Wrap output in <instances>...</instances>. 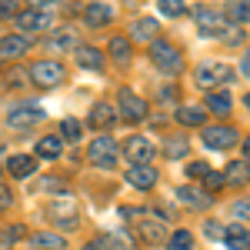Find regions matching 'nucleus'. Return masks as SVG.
I'll use <instances>...</instances> for the list:
<instances>
[{"label":"nucleus","instance_id":"c9c22d12","mask_svg":"<svg viewBox=\"0 0 250 250\" xmlns=\"http://www.w3.org/2000/svg\"><path fill=\"white\" fill-rule=\"evenodd\" d=\"M40 187H43V190H50V193H67V184H63L60 177H43V180H40Z\"/></svg>","mask_w":250,"mask_h":250},{"label":"nucleus","instance_id":"6e6552de","mask_svg":"<svg viewBox=\"0 0 250 250\" xmlns=\"http://www.w3.org/2000/svg\"><path fill=\"white\" fill-rule=\"evenodd\" d=\"M193 17H197V23H200V34H204V37H224V34H227V30H224L227 23H224L220 14L210 10V7H197Z\"/></svg>","mask_w":250,"mask_h":250},{"label":"nucleus","instance_id":"4c0bfd02","mask_svg":"<svg viewBox=\"0 0 250 250\" xmlns=\"http://www.w3.org/2000/svg\"><path fill=\"white\" fill-rule=\"evenodd\" d=\"M224 180H227V177L207 170V173H204V190H207V187H210V190H220V187H224Z\"/></svg>","mask_w":250,"mask_h":250},{"label":"nucleus","instance_id":"f704fd0d","mask_svg":"<svg viewBox=\"0 0 250 250\" xmlns=\"http://www.w3.org/2000/svg\"><path fill=\"white\" fill-rule=\"evenodd\" d=\"M20 14V0H0V20H10Z\"/></svg>","mask_w":250,"mask_h":250},{"label":"nucleus","instance_id":"0eeeda50","mask_svg":"<svg viewBox=\"0 0 250 250\" xmlns=\"http://www.w3.org/2000/svg\"><path fill=\"white\" fill-rule=\"evenodd\" d=\"M233 144H237V130L227 124H217V127L204 130V147H210V150H230Z\"/></svg>","mask_w":250,"mask_h":250},{"label":"nucleus","instance_id":"f03ea898","mask_svg":"<svg viewBox=\"0 0 250 250\" xmlns=\"http://www.w3.org/2000/svg\"><path fill=\"white\" fill-rule=\"evenodd\" d=\"M30 80L43 87V90H50V87H60L63 80H67V67L60 63V60H37L34 67H30Z\"/></svg>","mask_w":250,"mask_h":250},{"label":"nucleus","instance_id":"58836bf2","mask_svg":"<svg viewBox=\"0 0 250 250\" xmlns=\"http://www.w3.org/2000/svg\"><path fill=\"white\" fill-rule=\"evenodd\" d=\"M204 233H207L210 240H224V233H227V230H224L217 220H207V224H204Z\"/></svg>","mask_w":250,"mask_h":250},{"label":"nucleus","instance_id":"5701e85b","mask_svg":"<svg viewBox=\"0 0 250 250\" xmlns=\"http://www.w3.org/2000/svg\"><path fill=\"white\" fill-rule=\"evenodd\" d=\"M100 244L104 250H137V240L130 233H107V237H100Z\"/></svg>","mask_w":250,"mask_h":250},{"label":"nucleus","instance_id":"bb28decb","mask_svg":"<svg viewBox=\"0 0 250 250\" xmlns=\"http://www.w3.org/2000/svg\"><path fill=\"white\" fill-rule=\"evenodd\" d=\"M107 54H110L120 67H124V63H130V43H127L124 37H114L110 43H107Z\"/></svg>","mask_w":250,"mask_h":250},{"label":"nucleus","instance_id":"7c9ffc66","mask_svg":"<svg viewBox=\"0 0 250 250\" xmlns=\"http://www.w3.org/2000/svg\"><path fill=\"white\" fill-rule=\"evenodd\" d=\"M190 247H193L190 230H177V233L167 237V250H190Z\"/></svg>","mask_w":250,"mask_h":250},{"label":"nucleus","instance_id":"e433bc0d","mask_svg":"<svg viewBox=\"0 0 250 250\" xmlns=\"http://www.w3.org/2000/svg\"><path fill=\"white\" fill-rule=\"evenodd\" d=\"M160 10L167 17H180L184 14V0H160Z\"/></svg>","mask_w":250,"mask_h":250},{"label":"nucleus","instance_id":"dca6fc26","mask_svg":"<svg viewBox=\"0 0 250 250\" xmlns=\"http://www.w3.org/2000/svg\"><path fill=\"white\" fill-rule=\"evenodd\" d=\"M74 47H77V34H74V27L54 30V34L47 37V50H50V54H60V50H74Z\"/></svg>","mask_w":250,"mask_h":250},{"label":"nucleus","instance_id":"c03bdc74","mask_svg":"<svg viewBox=\"0 0 250 250\" xmlns=\"http://www.w3.org/2000/svg\"><path fill=\"white\" fill-rule=\"evenodd\" d=\"M240 70H244V74H250V54H244V63H240Z\"/></svg>","mask_w":250,"mask_h":250},{"label":"nucleus","instance_id":"9b49d317","mask_svg":"<svg viewBox=\"0 0 250 250\" xmlns=\"http://www.w3.org/2000/svg\"><path fill=\"white\" fill-rule=\"evenodd\" d=\"M17 27L20 30H27V34H40V30H47L50 27V14L47 10H20L17 14Z\"/></svg>","mask_w":250,"mask_h":250},{"label":"nucleus","instance_id":"9d476101","mask_svg":"<svg viewBox=\"0 0 250 250\" xmlns=\"http://www.w3.org/2000/svg\"><path fill=\"white\" fill-rule=\"evenodd\" d=\"M127 184L137 187V190H150L157 184V170L150 164H130V167H127Z\"/></svg>","mask_w":250,"mask_h":250},{"label":"nucleus","instance_id":"20e7f679","mask_svg":"<svg viewBox=\"0 0 250 250\" xmlns=\"http://www.w3.org/2000/svg\"><path fill=\"white\" fill-rule=\"evenodd\" d=\"M47 213H50V220L63 227V230H74L77 227V204H74V197H60V200H50L47 204Z\"/></svg>","mask_w":250,"mask_h":250},{"label":"nucleus","instance_id":"79ce46f5","mask_svg":"<svg viewBox=\"0 0 250 250\" xmlns=\"http://www.w3.org/2000/svg\"><path fill=\"white\" fill-rule=\"evenodd\" d=\"M0 250H14V240H10V230H0Z\"/></svg>","mask_w":250,"mask_h":250},{"label":"nucleus","instance_id":"49530a36","mask_svg":"<svg viewBox=\"0 0 250 250\" xmlns=\"http://www.w3.org/2000/svg\"><path fill=\"white\" fill-rule=\"evenodd\" d=\"M244 160H250V137L244 140Z\"/></svg>","mask_w":250,"mask_h":250},{"label":"nucleus","instance_id":"393cba45","mask_svg":"<svg viewBox=\"0 0 250 250\" xmlns=\"http://www.w3.org/2000/svg\"><path fill=\"white\" fill-rule=\"evenodd\" d=\"M77 63L87 67V70H100V67H104V54H100L97 47H80L77 50Z\"/></svg>","mask_w":250,"mask_h":250},{"label":"nucleus","instance_id":"6ab92c4d","mask_svg":"<svg viewBox=\"0 0 250 250\" xmlns=\"http://www.w3.org/2000/svg\"><path fill=\"white\" fill-rule=\"evenodd\" d=\"M114 120H117V114H114L110 104H97L94 110H90V127H94V130H110Z\"/></svg>","mask_w":250,"mask_h":250},{"label":"nucleus","instance_id":"412c9836","mask_svg":"<svg viewBox=\"0 0 250 250\" xmlns=\"http://www.w3.org/2000/svg\"><path fill=\"white\" fill-rule=\"evenodd\" d=\"M224 177L230 180L233 187H247V184H250V160H230Z\"/></svg>","mask_w":250,"mask_h":250},{"label":"nucleus","instance_id":"a211bd4d","mask_svg":"<svg viewBox=\"0 0 250 250\" xmlns=\"http://www.w3.org/2000/svg\"><path fill=\"white\" fill-rule=\"evenodd\" d=\"M204 120H207V107H197V104L177 107V124H184V127H200Z\"/></svg>","mask_w":250,"mask_h":250},{"label":"nucleus","instance_id":"a878e982","mask_svg":"<svg viewBox=\"0 0 250 250\" xmlns=\"http://www.w3.org/2000/svg\"><path fill=\"white\" fill-rule=\"evenodd\" d=\"M230 97L224 94V90H217V94H207V110H210V114H217V117H227L230 114Z\"/></svg>","mask_w":250,"mask_h":250},{"label":"nucleus","instance_id":"b1692460","mask_svg":"<svg viewBox=\"0 0 250 250\" xmlns=\"http://www.w3.org/2000/svg\"><path fill=\"white\" fill-rule=\"evenodd\" d=\"M60 150H63L60 137H40L37 140V157H43V160H57Z\"/></svg>","mask_w":250,"mask_h":250},{"label":"nucleus","instance_id":"de8ad7c7","mask_svg":"<svg viewBox=\"0 0 250 250\" xmlns=\"http://www.w3.org/2000/svg\"><path fill=\"white\" fill-rule=\"evenodd\" d=\"M244 104H247V107H250V94H247V97H244Z\"/></svg>","mask_w":250,"mask_h":250},{"label":"nucleus","instance_id":"423d86ee","mask_svg":"<svg viewBox=\"0 0 250 250\" xmlns=\"http://www.w3.org/2000/svg\"><path fill=\"white\" fill-rule=\"evenodd\" d=\"M227 80H233V70L227 67V63H204V67H197V83L207 90V87H217V83H227Z\"/></svg>","mask_w":250,"mask_h":250},{"label":"nucleus","instance_id":"1a4fd4ad","mask_svg":"<svg viewBox=\"0 0 250 250\" xmlns=\"http://www.w3.org/2000/svg\"><path fill=\"white\" fill-rule=\"evenodd\" d=\"M124 154H127L130 164H150V160H154V144H150L144 134H134L130 140H127Z\"/></svg>","mask_w":250,"mask_h":250},{"label":"nucleus","instance_id":"7ed1b4c3","mask_svg":"<svg viewBox=\"0 0 250 250\" xmlns=\"http://www.w3.org/2000/svg\"><path fill=\"white\" fill-rule=\"evenodd\" d=\"M87 160H90L94 167L110 170V167L117 164V144H114V137H110V134H100V137H97L94 144L87 147Z\"/></svg>","mask_w":250,"mask_h":250},{"label":"nucleus","instance_id":"09e8293b","mask_svg":"<svg viewBox=\"0 0 250 250\" xmlns=\"http://www.w3.org/2000/svg\"><path fill=\"white\" fill-rule=\"evenodd\" d=\"M247 250H250V247H247Z\"/></svg>","mask_w":250,"mask_h":250},{"label":"nucleus","instance_id":"f8f14e48","mask_svg":"<svg viewBox=\"0 0 250 250\" xmlns=\"http://www.w3.org/2000/svg\"><path fill=\"white\" fill-rule=\"evenodd\" d=\"M110 20H114V7H110L107 0L87 3V10H83V23H87V27H107Z\"/></svg>","mask_w":250,"mask_h":250},{"label":"nucleus","instance_id":"2f4dec72","mask_svg":"<svg viewBox=\"0 0 250 250\" xmlns=\"http://www.w3.org/2000/svg\"><path fill=\"white\" fill-rule=\"evenodd\" d=\"M60 137H63V140H74V144H77V140H80V120L67 117V120L60 124Z\"/></svg>","mask_w":250,"mask_h":250},{"label":"nucleus","instance_id":"39448f33","mask_svg":"<svg viewBox=\"0 0 250 250\" xmlns=\"http://www.w3.org/2000/svg\"><path fill=\"white\" fill-rule=\"evenodd\" d=\"M117 104H120V117L130 120V124H140V120L147 117V104H144L134 90H127V87L117 94Z\"/></svg>","mask_w":250,"mask_h":250},{"label":"nucleus","instance_id":"37998d69","mask_svg":"<svg viewBox=\"0 0 250 250\" xmlns=\"http://www.w3.org/2000/svg\"><path fill=\"white\" fill-rule=\"evenodd\" d=\"M83 250H104V244H100V237H97V240H90V244H87Z\"/></svg>","mask_w":250,"mask_h":250},{"label":"nucleus","instance_id":"f3484780","mask_svg":"<svg viewBox=\"0 0 250 250\" xmlns=\"http://www.w3.org/2000/svg\"><path fill=\"white\" fill-rule=\"evenodd\" d=\"M177 200L187 204V207H207V204H210V193L204 190V187L187 184V187H177Z\"/></svg>","mask_w":250,"mask_h":250},{"label":"nucleus","instance_id":"2eb2a0df","mask_svg":"<svg viewBox=\"0 0 250 250\" xmlns=\"http://www.w3.org/2000/svg\"><path fill=\"white\" fill-rule=\"evenodd\" d=\"M30 50V40L20 37V34H10V37H0V60H17Z\"/></svg>","mask_w":250,"mask_h":250},{"label":"nucleus","instance_id":"c85d7f7f","mask_svg":"<svg viewBox=\"0 0 250 250\" xmlns=\"http://www.w3.org/2000/svg\"><path fill=\"white\" fill-rule=\"evenodd\" d=\"M34 247L37 250H63V237L40 230V233H34Z\"/></svg>","mask_w":250,"mask_h":250},{"label":"nucleus","instance_id":"c756f323","mask_svg":"<svg viewBox=\"0 0 250 250\" xmlns=\"http://www.w3.org/2000/svg\"><path fill=\"white\" fill-rule=\"evenodd\" d=\"M154 34H157V20L140 17V20L134 23V37H137V40H154Z\"/></svg>","mask_w":250,"mask_h":250},{"label":"nucleus","instance_id":"f257e3e1","mask_svg":"<svg viewBox=\"0 0 250 250\" xmlns=\"http://www.w3.org/2000/svg\"><path fill=\"white\" fill-rule=\"evenodd\" d=\"M150 60L157 63V70L167 74V77H177V74L184 70L180 50H177L173 43H167V40H150Z\"/></svg>","mask_w":250,"mask_h":250},{"label":"nucleus","instance_id":"4468645a","mask_svg":"<svg viewBox=\"0 0 250 250\" xmlns=\"http://www.w3.org/2000/svg\"><path fill=\"white\" fill-rule=\"evenodd\" d=\"M137 237L147 240V244H164V240H167V227H164L160 217H144L140 227H137Z\"/></svg>","mask_w":250,"mask_h":250},{"label":"nucleus","instance_id":"a18cd8bd","mask_svg":"<svg viewBox=\"0 0 250 250\" xmlns=\"http://www.w3.org/2000/svg\"><path fill=\"white\" fill-rule=\"evenodd\" d=\"M30 3H34V7H40V10H43V7H50V3H54V0H30Z\"/></svg>","mask_w":250,"mask_h":250},{"label":"nucleus","instance_id":"a19ab883","mask_svg":"<svg viewBox=\"0 0 250 250\" xmlns=\"http://www.w3.org/2000/svg\"><path fill=\"white\" fill-rule=\"evenodd\" d=\"M207 170H210V167H207L204 160H197V164H190V167H187V173H190V177H204Z\"/></svg>","mask_w":250,"mask_h":250},{"label":"nucleus","instance_id":"ea45409f","mask_svg":"<svg viewBox=\"0 0 250 250\" xmlns=\"http://www.w3.org/2000/svg\"><path fill=\"white\" fill-rule=\"evenodd\" d=\"M14 204V193H10V187L7 184H0V210H7Z\"/></svg>","mask_w":250,"mask_h":250},{"label":"nucleus","instance_id":"4be33fe9","mask_svg":"<svg viewBox=\"0 0 250 250\" xmlns=\"http://www.w3.org/2000/svg\"><path fill=\"white\" fill-rule=\"evenodd\" d=\"M224 244H227L230 250H247L250 247V233L244 230L240 224H230V227H227V233H224Z\"/></svg>","mask_w":250,"mask_h":250},{"label":"nucleus","instance_id":"72a5a7b5","mask_svg":"<svg viewBox=\"0 0 250 250\" xmlns=\"http://www.w3.org/2000/svg\"><path fill=\"white\" fill-rule=\"evenodd\" d=\"M230 213L237 217V220H250V197H240V200H233Z\"/></svg>","mask_w":250,"mask_h":250},{"label":"nucleus","instance_id":"473e14b6","mask_svg":"<svg viewBox=\"0 0 250 250\" xmlns=\"http://www.w3.org/2000/svg\"><path fill=\"white\" fill-rule=\"evenodd\" d=\"M164 150H167V157H170V160H177V157H184V154H187V137H170Z\"/></svg>","mask_w":250,"mask_h":250},{"label":"nucleus","instance_id":"aec40b11","mask_svg":"<svg viewBox=\"0 0 250 250\" xmlns=\"http://www.w3.org/2000/svg\"><path fill=\"white\" fill-rule=\"evenodd\" d=\"M7 170L14 173V177H30V173L37 170V157H30V154H17V157H10L7 160Z\"/></svg>","mask_w":250,"mask_h":250},{"label":"nucleus","instance_id":"ddd939ff","mask_svg":"<svg viewBox=\"0 0 250 250\" xmlns=\"http://www.w3.org/2000/svg\"><path fill=\"white\" fill-rule=\"evenodd\" d=\"M43 110H40V107H34V104H30V107H17V110H10V114H7V124H10V127H14V130H23V127H34V124H40V120H43Z\"/></svg>","mask_w":250,"mask_h":250},{"label":"nucleus","instance_id":"cd10ccee","mask_svg":"<svg viewBox=\"0 0 250 250\" xmlns=\"http://www.w3.org/2000/svg\"><path fill=\"white\" fill-rule=\"evenodd\" d=\"M227 17L233 23H250V3L247 0H230L227 3Z\"/></svg>","mask_w":250,"mask_h":250}]
</instances>
